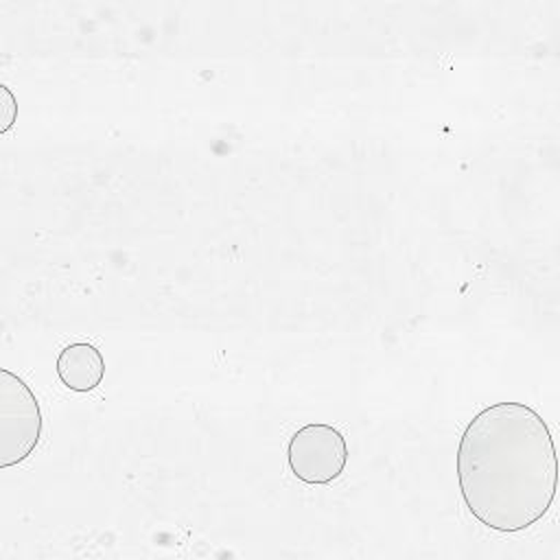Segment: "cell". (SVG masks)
<instances>
[{
  "label": "cell",
  "mask_w": 560,
  "mask_h": 560,
  "mask_svg": "<svg viewBox=\"0 0 560 560\" xmlns=\"http://www.w3.org/2000/svg\"><path fill=\"white\" fill-rule=\"evenodd\" d=\"M466 510L492 532L538 523L558 490V459L542 416L525 402H494L466 424L455 459Z\"/></svg>",
  "instance_id": "obj_1"
},
{
  "label": "cell",
  "mask_w": 560,
  "mask_h": 560,
  "mask_svg": "<svg viewBox=\"0 0 560 560\" xmlns=\"http://www.w3.org/2000/svg\"><path fill=\"white\" fill-rule=\"evenodd\" d=\"M287 459L295 479L308 486H326L343 475L348 464V444L337 427L308 422L291 435Z\"/></svg>",
  "instance_id": "obj_3"
},
{
  "label": "cell",
  "mask_w": 560,
  "mask_h": 560,
  "mask_svg": "<svg viewBox=\"0 0 560 560\" xmlns=\"http://www.w3.org/2000/svg\"><path fill=\"white\" fill-rule=\"evenodd\" d=\"M55 368L61 385L79 394L96 389L105 376V359L90 341H72L63 346Z\"/></svg>",
  "instance_id": "obj_4"
},
{
  "label": "cell",
  "mask_w": 560,
  "mask_h": 560,
  "mask_svg": "<svg viewBox=\"0 0 560 560\" xmlns=\"http://www.w3.org/2000/svg\"><path fill=\"white\" fill-rule=\"evenodd\" d=\"M42 431L44 418L33 389L11 370H0V466L9 468L28 459Z\"/></svg>",
  "instance_id": "obj_2"
}]
</instances>
